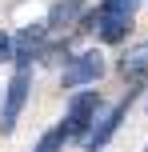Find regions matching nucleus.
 Instances as JSON below:
<instances>
[{
    "mask_svg": "<svg viewBox=\"0 0 148 152\" xmlns=\"http://www.w3.org/2000/svg\"><path fill=\"white\" fill-rule=\"evenodd\" d=\"M100 72H104L100 52H80L76 60H72L68 68H64V88H80V84H92Z\"/></svg>",
    "mask_w": 148,
    "mask_h": 152,
    "instance_id": "1",
    "label": "nucleus"
},
{
    "mask_svg": "<svg viewBox=\"0 0 148 152\" xmlns=\"http://www.w3.org/2000/svg\"><path fill=\"white\" fill-rule=\"evenodd\" d=\"M96 108H100V96L96 92H80L76 100H72V108H68V136H84V128L92 124V116H96Z\"/></svg>",
    "mask_w": 148,
    "mask_h": 152,
    "instance_id": "2",
    "label": "nucleus"
},
{
    "mask_svg": "<svg viewBox=\"0 0 148 152\" xmlns=\"http://www.w3.org/2000/svg\"><path fill=\"white\" fill-rule=\"evenodd\" d=\"M28 92H32V80H28V72L20 68L12 80H8V96H4V128H12V124H16V116H20Z\"/></svg>",
    "mask_w": 148,
    "mask_h": 152,
    "instance_id": "3",
    "label": "nucleus"
},
{
    "mask_svg": "<svg viewBox=\"0 0 148 152\" xmlns=\"http://www.w3.org/2000/svg\"><path fill=\"white\" fill-rule=\"evenodd\" d=\"M124 112H128V104H116V108H108V112L100 116V124H96V128L88 132V148H92V152H96V148H104V144L112 140V132L120 128V120H124Z\"/></svg>",
    "mask_w": 148,
    "mask_h": 152,
    "instance_id": "4",
    "label": "nucleus"
},
{
    "mask_svg": "<svg viewBox=\"0 0 148 152\" xmlns=\"http://www.w3.org/2000/svg\"><path fill=\"white\" fill-rule=\"evenodd\" d=\"M120 76H124V80H140V76H148V40L124 52V60H120Z\"/></svg>",
    "mask_w": 148,
    "mask_h": 152,
    "instance_id": "5",
    "label": "nucleus"
},
{
    "mask_svg": "<svg viewBox=\"0 0 148 152\" xmlns=\"http://www.w3.org/2000/svg\"><path fill=\"white\" fill-rule=\"evenodd\" d=\"M132 32V16H100V40L104 44H120Z\"/></svg>",
    "mask_w": 148,
    "mask_h": 152,
    "instance_id": "6",
    "label": "nucleus"
},
{
    "mask_svg": "<svg viewBox=\"0 0 148 152\" xmlns=\"http://www.w3.org/2000/svg\"><path fill=\"white\" fill-rule=\"evenodd\" d=\"M40 40H44V24H32V28H24V32H20V40H16V52H12L20 68L32 60V52H36V44H40Z\"/></svg>",
    "mask_w": 148,
    "mask_h": 152,
    "instance_id": "7",
    "label": "nucleus"
},
{
    "mask_svg": "<svg viewBox=\"0 0 148 152\" xmlns=\"http://www.w3.org/2000/svg\"><path fill=\"white\" fill-rule=\"evenodd\" d=\"M64 140H68V124H56V128H48L44 136H40L36 152H60V148H64Z\"/></svg>",
    "mask_w": 148,
    "mask_h": 152,
    "instance_id": "8",
    "label": "nucleus"
},
{
    "mask_svg": "<svg viewBox=\"0 0 148 152\" xmlns=\"http://www.w3.org/2000/svg\"><path fill=\"white\" fill-rule=\"evenodd\" d=\"M140 0H104L100 4V16H132Z\"/></svg>",
    "mask_w": 148,
    "mask_h": 152,
    "instance_id": "9",
    "label": "nucleus"
},
{
    "mask_svg": "<svg viewBox=\"0 0 148 152\" xmlns=\"http://www.w3.org/2000/svg\"><path fill=\"white\" fill-rule=\"evenodd\" d=\"M80 8V0H60V4H52V12H48V24H60V20H72Z\"/></svg>",
    "mask_w": 148,
    "mask_h": 152,
    "instance_id": "10",
    "label": "nucleus"
},
{
    "mask_svg": "<svg viewBox=\"0 0 148 152\" xmlns=\"http://www.w3.org/2000/svg\"><path fill=\"white\" fill-rule=\"evenodd\" d=\"M12 52H16V40H12V32H0V60H8Z\"/></svg>",
    "mask_w": 148,
    "mask_h": 152,
    "instance_id": "11",
    "label": "nucleus"
},
{
    "mask_svg": "<svg viewBox=\"0 0 148 152\" xmlns=\"http://www.w3.org/2000/svg\"><path fill=\"white\" fill-rule=\"evenodd\" d=\"M144 152H148V148H144Z\"/></svg>",
    "mask_w": 148,
    "mask_h": 152,
    "instance_id": "12",
    "label": "nucleus"
}]
</instances>
